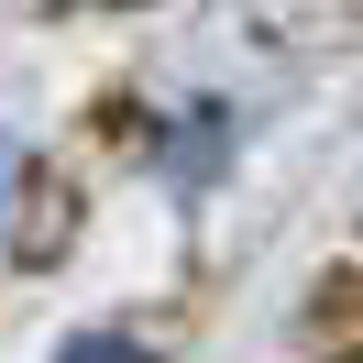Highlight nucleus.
I'll use <instances>...</instances> for the list:
<instances>
[{
	"label": "nucleus",
	"mask_w": 363,
	"mask_h": 363,
	"mask_svg": "<svg viewBox=\"0 0 363 363\" xmlns=\"http://www.w3.org/2000/svg\"><path fill=\"white\" fill-rule=\"evenodd\" d=\"M0 187H11V143H0Z\"/></svg>",
	"instance_id": "obj_2"
},
{
	"label": "nucleus",
	"mask_w": 363,
	"mask_h": 363,
	"mask_svg": "<svg viewBox=\"0 0 363 363\" xmlns=\"http://www.w3.org/2000/svg\"><path fill=\"white\" fill-rule=\"evenodd\" d=\"M55 363H155V352H143V341H121V330H77Z\"/></svg>",
	"instance_id": "obj_1"
}]
</instances>
